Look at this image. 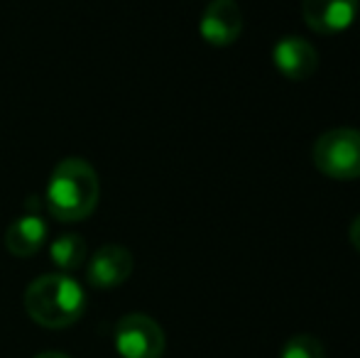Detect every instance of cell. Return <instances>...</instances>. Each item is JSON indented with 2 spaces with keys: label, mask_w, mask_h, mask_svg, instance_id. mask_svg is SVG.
Segmentation results:
<instances>
[{
  "label": "cell",
  "mask_w": 360,
  "mask_h": 358,
  "mask_svg": "<svg viewBox=\"0 0 360 358\" xmlns=\"http://www.w3.org/2000/svg\"><path fill=\"white\" fill-rule=\"evenodd\" d=\"M22 305L34 324L44 329H67L84 317L86 292L72 275L52 272L30 282Z\"/></svg>",
  "instance_id": "7a4b0ae2"
},
{
  "label": "cell",
  "mask_w": 360,
  "mask_h": 358,
  "mask_svg": "<svg viewBox=\"0 0 360 358\" xmlns=\"http://www.w3.org/2000/svg\"><path fill=\"white\" fill-rule=\"evenodd\" d=\"M275 67L289 82H307L319 67V52L304 37H282L272 49Z\"/></svg>",
  "instance_id": "ba28073f"
},
{
  "label": "cell",
  "mask_w": 360,
  "mask_h": 358,
  "mask_svg": "<svg viewBox=\"0 0 360 358\" xmlns=\"http://www.w3.org/2000/svg\"><path fill=\"white\" fill-rule=\"evenodd\" d=\"M133 253L118 243H108L101 250H96L94 258L89 260V285L96 290H113V287L123 285L130 275H133Z\"/></svg>",
  "instance_id": "52a82bcc"
},
{
  "label": "cell",
  "mask_w": 360,
  "mask_h": 358,
  "mask_svg": "<svg viewBox=\"0 0 360 358\" xmlns=\"http://www.w3.org/2000/svg\"><path fill=\"white\" fill-rule=\"evenodd\" d=\"M101 181L96 170L81 158H67L54 167L47 181L44 204L59 221H84L98 206Z\"/></svg>",
  "instance_id": "6da1fadb"
},
{
  "label": "cell",
  "mask_w": 360,
  "mask_h": 358,
  "mask_svg": "<svg viewBox=\"0 0 360 358\" xmlns=\"http://www.w3.org/2000/svg\"><path fill=\"white\" fill-rule=\"evenodd\" d=\"M115 351L123 358H162L165 354V331L152 317L133 312L125 314L115 326Z\"/></svg>",
  "instance_id": "277c9868"
},
{
  "label": "cell",
  "mask_w": 360,
  "mask_h": 358,
  "mask_svg": "<svg viewBox=\"0 0 360 358\" xmlns=\"http://www.w3.org/2000/svg\"><path fill=\"white\" fill-rule=\"evenodd\" d=\"M311 160L328 179H360V130L333 128L321 133L314 143Z\"/></svg>",
  "instance_id": "3957f363"
},
{
  "label": "cell",
  "mask_w": 360,
  "mask_h": 358,
  "mask_svg": "<svg viewBox=\"0 0 360 358\" xmlns=\"http://www.w3.org/2000/svg\"><path fill=\"white\" fill-rule=\"evenodd\" d=\"M199 32L211 47H231L243 32V13L236 0H211L201 15Z\"/></svg>",
  "instance_id": "5b68a950"
},
{
  "label": "cell",
  "mask_w": 360,
  "mask_h": 358,
  "mask_svg": "<svg viewBox=\"0 0 360 358\" xmlns=\"http://www.w3.org/2000/svg\"><path fill=\"white\" fill-rule=\"evenodd\" d=\"M348 236H351V243H353V248L360 253V214L353 219V224H351V229H348Z\"/></svg>",
  "instance_id": "7c38bea8"
},
{
  "label": "cell",
  "mask_w": 360,
  "mask_h": 358,
  "mask_svg": "<svg viewBox=\"0 0 360 358\" xmlns=\"http://www.w3.org/2000/svg\"><path fill=\"white\" fill-rule=\"evenodd\" d=\"M34 358H69V356L62 354V351H44V354H37Z\"/></svg>",
  "instance_id": "4fadbf2b"
},
{
  "label": "cell",
  "mask_w": 360,
  "mask_h": 358,
  "mask_svg": "<svg viewBox=\"0 0 360 358\" xmlns=\"http://www.w3.org/2000/svg\"><path fill=\"white\" fill-rule=\"evenodd\" d=\"M49 258L52 263L57 265L59 270L64 272H72L76 268L86 263L89 258V248H86L84 238L76 234H67V236H59L52 245H49Z\"/></svg>",
  "instance_id": "30bf717a"
},
{
  "label": "cell",
  "mask_w": 360,
  "mask_h": 358,
  "mask_svg": "<svg viewBox=\"0 0 360 358\" xmlns=\"http://www.w3.org/2000/svg\"><path fill=\"white\" fill-rule=\"evenodd\" d=\"M360 0H302L304 23L316 34H338L356 23Z\"/></svg>",
  "instance_id": "8992f818"
},
{
  "label": "cell",
  "mask_w": 360,
  "mask_h": 358,
  "mask_svg": "<svg viewBox=\"0 0 360 358\" xmlns=\"http://www.w3.org/2000/svg\"><path fill=\"white\" fill-rule=\"evenodd\" d=\"M44 241H47V224L42 216L37 214H25L18 216L5 231V250L15 258H30L37 250H42Z\"/></svg>",
  "instance_id": "9c48e42d"
},
{
  "label": "cell",
  "mask_w": 360,
  "mask_h": 358,
  "mask_svg": "<svg viewBox=\"0 0 360 358\" xmlns=\"http://www.w3.org/2000/svg\"><path fill=\"white\" fill-rule=\"evenodd\" d=\"M282 358H326V354L316 336L294 334L282 349Z\"/></svg>",
  "instance_id": "8fae6325"
}]
</instances>
